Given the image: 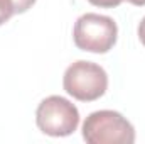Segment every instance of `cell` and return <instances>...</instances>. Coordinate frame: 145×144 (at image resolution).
Listing matches in <instances>:
<instances>
[{"label": "cell", "instance_id": "obj_6", "mask_svg": "<svg viewBox=\"0 0 145 144\" xmlns=\"http://www.w3.org/2000/svg\"><path fill=\"white\" fill-rule=\"evenodd\" d=\"M12 3H14L15 14H24L36 3V0H12Z\"/></svg>", "mask_w": 145, "mask_h": 144}, {"label": "cell", "instance_id": "obj_4", "mask_svg": "<svg viewBox=\"0 0 145 144\" xmlns=\"http://www.w3.org/2000/svg\"><path fill=\"white\" fill-rule=\"evenodd\" d=\"M36 124L47 136L64 137L78 129L79 112L68 98L51 95L39 104L36 110Z\"/></svg>", "mask_w": 145, "mask_h": 144}, {"label": "cell", "instance_id": "obj_7", "mask_svg": "<svg viewBox=\"0 0 145 144\" xmlns=\"http://www.w3.org/2000/svg\"><path fill=\"white\" fill-rule=\"evenodd\" d=\"M91 5L95 7H101V9H113V7H118L123 0H88Z\"/></svg>", "mask_w": 145, "mask_h": 144}, {"label": "cell", "instance_id": "obj_5", "mask_svg": "<svg viewBox=\"0 0 145 144\" xmlns=\"http://www.w3.org/2000/svg\"><path fill=\"white\" fill-rule=\"evenodd\" d=\"M15 14L12 0H0V26L5 24L12 15Z\"/></svg>", "mask_w": 145, "mask_h": 144}, {"label": "cell", "instance_id": "obj_1", "mask_svg": "<svg viewBox=\"0 0 145 144\" xmlns=\"http://www.w3.org/2000/svg\"><path fill=\"white\" fill-rule=\"evenodd\" d=\"M83 139L88 144H132L133 126L115 110H96L83 124Z\"/></svg>", "mask_w": 145, "mask_h": 144}, {"label": "cell", "instance_id": "obj_2", "mask_svg": "<svg viewBox=\"0 0 145 144\" xmlns=\"http://www.w3.org/2000/svg\"><path fill=\"white\" fill-rule=\"evenodd\" d=\"M118 27L108 15L84 14L81 15L72 29V39L78 49L105 54L116 44Z\"/></svg>", "mask_w": 145, "mask_h": 144}, {"label": "cell", "instance_id": "obj_8", "mask_svg": "<svg viewBox=\"0 0 145 144\" xmlns=\"http://www.w3.org/2000/svg\"><path fill=\"white\" fill-rule=\"evenodd\" d=\"M137 32H138V39H140V42H142V44L145 46V17L142 19V20H140Z\"/></svg>", "mask_w": 145, "mask_h": 144}, {"label": "cell", "instance_id": "obj_9", "mask_svg": "<svg viewBox=\"0 0 145 144\" xmlns=\"http://www.w3.org/2000/svg\"><path fill=\"white\" fill-rule=\"evenodd\" d=\"M128 3H132V5H137V7H144L145 5V0H127Z\"/></svg>", "mask_w": 145, "mask_h": 144}, {"label": "cell", "instance_id": "obj_3", "mask_svg": "<svg viewBox=\"0 0 145 144\" xmlns=\"http://www.w3.org/2000/svg\"><path fill=\"white\" fill-rule=\"evenodd\" d=\"M63 87L68 95L79 102H95L106 93L108 75L100 65L79 59L64 71Z\"/></svg>", "mask_w": 145, "mask_h": 144}]
</instances>
